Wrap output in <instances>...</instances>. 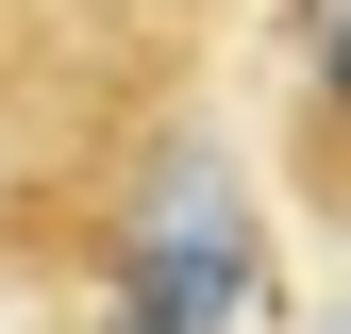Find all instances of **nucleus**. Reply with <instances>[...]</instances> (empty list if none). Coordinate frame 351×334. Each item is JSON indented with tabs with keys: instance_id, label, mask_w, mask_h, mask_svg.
I'll list each match as a JSON object with an SVG mask.
<instances>
[{
	"instance_id": "1",
	"label": "nucleus",
	"mask_w": 351,
	"mask_h": 334,
	"mask_svg": "<svg viewBox=\"0 0 351 334\" xmlns=\"http://www.w3.org/2000/svg\"><path fill=\"white\" fill-rule=\"evenodd\" d=\"M335 117H351V0H335Z\"/></svg>"
},
{
	"instance_id": "2",
	"label": "nucleus",
	"mask_w": 351,
	"mask_h": 334,
	"mask_svg": "<svg viewBox=\"0 0 351 334\" xmlns=\"http://www.w3.org/2000/svg\"><path fill=\"white\" fill-rule=\"evenodd\" d=\"M134 334H151V318H134Z\"/></svg>"
}]
</instances>
